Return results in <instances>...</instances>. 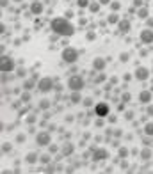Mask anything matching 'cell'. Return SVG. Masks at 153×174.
Listing matches in <instances>:
<instances>
[{
    "mask_svg": "<svg viewBox=\"0 0 153 174\" xmlns=\"http://www.w3.org/2000/svg\"><path fill=\"white\" fill-rule=\"evenodd\" d=\"M50 27H52V30H53L55 34H59V36H71L75 32L73 25H71L66 18H53V20L50 21Z\"/></svg>",
    "mask_w": 153,
    "mask_h": 174,
    "instance_id": "obj_1",
    "label": "cell"
},
{
    "mask_svg": "<svg viewBox=\"0 0 153 174\" xmlns=\"http://www.w3.org/2000/svg\"><path fill=\"white\" fill-rule=\"evenodd\" d=\"M76 59H78V52H76L75 48L68 46V48L62 50V61H64V62L73 64V62H76Z\"/></svg>",
    "mask_w": 153,
    "mask_h": 174,
    "instance_id": "obj_2",
    "label": "cell"
},
{
    "mask_svg": "<svg viewBox=\"0 0 153 174\" xmlns=\"http://www.w3.org/2000/svg\"><path fill=\"white\" fill-rule=\"evenodd\" d=\"M68 87L75 92V91H82L84 89V78L82 76H71L68 80Z\"/></svg>",
    "mask_w": 153,
    "mask_h": 174,
    "instance_id": "obj_3",
    "label": "cell"
},
{
    "mask_svg": "<svg viewBox=\"0 0 153 174\" xmlns=\"http://www.w3.org/2000/svg\"><path fill=\"white\" fill-rule=\"evenodd\" d=\"M0 69L4 71V73H9V71H13V69H14V61H13L11 57L4 55V57H2V61H0Z\"/></svg>",
    "mask_w": 153,
    "mask_h": 174,
    "instance_id": "obj_4",
    "label": "cell"
},
{
    "mask_svg": "<svg viewBox=\"0 0 153 174\" xmlns=\"http://www.w3.org/2000/svg\"><path fill=\"white\" fill-rule=\"evenodd\" d=\"M39 91L41 92H50L52 89H53V82H52V78H41L38 84Z\"/></svg>",
    "mask_w": 153,
    "mask_h": 174,
    "instance_id": "obj_5",
    "label": "cell"
},
{
    "mask_svg": "<svg viewBox=\"0 0 153 174\" xmlns=\"http://www.w3.org/2000/svg\"><path fill=\"white\" fill-rule=\"evenodd\" d=\"M94 114L98 117H107L109 115V105L107 103H98L94 107Z\"/></svg>",
    "mask_w": 153,
    "mask_h": 174,
    "instance_id": "obj_6",
    "label": "cell"
},
{
    "mask_svg": "<svg viewBox=\"0 0 153 174\" xmlns=\"http://www.w3.org/2000/svg\"><path fill=\"white\" fill-rule=\"evenodd\" d=\"M50 140H52L50 133H45V132L38 133V137H36V142H38V146H48V144H50Z\"/></svg>",
    "mask_w": 153,
    "mask_h": 174,
    "instance_id": "obj_7",
    "label": "cell"
},
{
    "mask_svg": "<svg viewBox=\"0 0 153 174\" xmlns=\"http://www.w3.org/2000/svg\"><path fill=\"white\" fill-rule=\"evenodd\" d=\"M141 41L143 43H146V44H150V43H153V30H143L141 32Z\"/></svg>",
    "mask_w": 153,
    "mask_h": 174,
    "instance_id": "obj_8",
    "label": "cell"
},
{
    "mask_svg": "<svg viewBox=\"0 0 153 174\" xmlns=\"http://www.w3.org/2000/svg\"><path fill=\"white\" fill-rule=\"evenodd\" d=\"M107 149H94V155H93V160L94 162H100V160H105L107 158Z\"/></svg>",
    "mask_w": 153,
    "mask_h": 174,
    "instance_id": "obj_9",
    "label": "cell"
},
{
    "mask_svg": "<svg viewBox=\"0 0 153 174\" xmlns=\"http://www.w3.org/2000/svg\"><path fill=\"white\" fill-rule=\"evenodd\" d=\"M135 76H137V80H148L150 71L146 69V68H137V71H135Z\"/></svg>",
    "mask_w": 153,
    "mask_h": 174,
    "instance_id": "obj_10",
    "label": "cell"
},
{
    "mask_svg": "<svg viewBox=\"0 0 153 174\" xmlns=\"http://www.w3.org/2000/svg\"><path fill=\"white\" fill-rule=\"evenodd\" d=\"M139 100H141V103H150V100H151V92H150V91H143V92L139 94Z\"/></svg>",
    "mask_w": 153,
    "mask_h": 174,
    "instance_id": "obj_11",
    "label": "cell"
},
{
    "mask_svg": "<svg viewBox=\"0 0 153 174\" xmlns=\"http://www.w3.org/2000/svg\"><path fill=\"white\" fill-rule=\"evenodd\" d=\"M128 30H130V21H128V20H121V21H119V32L125 34V32H128Z\"/></svg>",
    "mask_w": 153,
    "mask_h": 174,
    "instance_id": "obj_12",
    "label": "cell"
},
{
    "mask_svg": "<svg viewBox=\"0 0 153 174\" xmlns=\"http://www.w3.org/2000/svg\"><path fill=\"white\" fill-rule=\"evenodd\" d=\"M30 13H32V14H41V13H43V5H41L39 2H34V4L30 5Z\"/></svg>",
    "mask_w": 153,
    "mask_h": 174,
    "instance_id": "obj_13",
    "label": "cell"
},
{
    "mask_svg": "<svg viewBox=\"0 0 153 174\" xmlns=\"http://www.w3.org/2000/svg\"><path fill=\"white\" fill-rule=\"evenodd\" d=\"M93 66H94V69H98V71H102L103 68H105V61L103 59H94V62H93Z\"/></svg>",
    "mask_w": 153,
    "mask_h": 174,
    "instance_id": "obj_14",
    "label": "cell"
},
{
    "mask_svg": "<svg viewBox=\"0 0 153 174\" xmlns=\"http://www.w3.org/2000/svg\"><path fill=\"white\" fill-rule=\"evenodd\" d=\"M141 156H143V160H150L151 158V151L150 149H143L141 151Z\"/></svg>",
    "mask_w": 153,
    "mask_h": 174,
    "instance_id": "obj_15",
    "label": "cell"
},
{
    "mask_svg": "<svg viewBox=\"0 0 153 174\" xmlns=\"http://www.w3.org/2000/svg\"><path fill=\"white\" fill-rule=\"evenodd\" d=\"M144 133H146V135H153V123H148V124L144 126Z\"/></svg>",
    "mask_w": 153,
    "mask_h": 174,
    "instance_id": "obj_16",
    "label": "cell"
},
{
    "mask_svg": "<svg viewBox=\"0 0 153 174\" xmlns=\"http://www.w3.org/2000/svg\"><path fill=\"white\" fill-rule=\"evenodd\" d=\"M36 160H38L36 153H29V155H27V162H29V164H34Z\"/></svg>",
    "mask_w": 153,
    "mask_h": 174,
    "instance_id": "obj_17",
    "label": "cell"
},
{
    "mask_svg": "<svg viewBox=\"0 0 153 174\" xmlns=\"http://www.w3.org/2000/svg\"><path fill=\"white\" fill-rule=\"evenodd\" d=\"M137 16H139V18H146V16H148V9H146V7H143V9H139V13H137Z\"/></svg>",
    "mask_w": 153,
    "mask_h": 174,
    "instance_id": "obj_18",
    "label": "cell"
},
{
    "mask_svg": "<svg viewBox=\"0 0 153 174\" xmlns=\"http://www.w3.org/2000/svg\"><path fill=\"white\" fill-rule=\"evenodd\" d=\"M119 156H121V158L128 156V149H126V147H121V149H119Z\"/></svg>",
    "mask_w": 153,
    "mask_h": 174,
    "instance_id": "obj_19",
    "label": "cell"
},
{
    "mask_svg": "<svg viewBox=\"0 0 153 174\" xmlns=\"http://www.w3.org/2000/svg\"><path fill=\"white\" fill-rule=\"evenodd\" d=\"M71 101H73V103H78V101H80V96H78V91H75V94L71 96Z\"/></svg>",
    "mask_w": 153,
    "mask_h": 174,
    "instance_id": "obj_20",
    "label": "cell"
},
{
    "mask_svg": "<svg viewBox=\"0 0 153 174\" xmlns=\"http://www.w3.org/2000/svg\"><path fill=\"white\" fill-rule=\"evenodd\" d=\"M76 4H78V7H87L89 5V0H78Z\"/></svg>",
    "mask_w": 153,
    "mask_h": 174,
    "instance_id": "obj_21",
    "label": "cell"
},
{
    "mask_svg": "<svg viewBox=\"0 0 153 174\" xmlns=\"http://www.w3.org/2000/svg\"><path fill=\"white\" fill-rule=\"evenodd\" d=\"M109 23H117V14H111L109 16Z\"/></svg>",
    "mask_w": 153,
    "mask_h": 174,
    "instance_id": "obj_22",
    "label": "cell"
},
{
    "mask_svg": "<svg viewBox=\"0 0 153 174\" xmlns=\"http://www.w3.org/2000/svg\"><path fill=\"white\" fill-rule=\"evenodd\" d=\"M30 98H29V92H23V96H21V101H29Z\"/></svg>",
    "mask_w": 153,
    "mask_h": 174,
    "instance_id": "obj_23",
    "label": "cell"
},
{
    "mask_svg": "<svg viewBox=\"0 0 153 174\" xmlns=\"http://www.w3.org/2000/svg\"><path fill=\"white\" fill-rule=\"evenodd\" d=\"M111 5H112V9H114V11H117V9H119V4H117V2H112Z\"/></svg>",
    "mask_w": 153,
    "mask_h": 174,
    "instance_id": "obj_24",
    "label": "cell"
},
{
    "mask_svg": "<svg viewBox=\"0 0 153 174\" xmlns=\"http://www.w3.org/2000/svg\"><path fill=\"white\" fill-rule=\"evenodd\" d=\"M91 11L96 13V11H98V4H93V5H91Z\"/></svg>",
    "mask_w": 153,
    "mask_h": 174,
    "instance_id": "obj_25",
    "label": "cell"
},
{
    "mask_svg": "<svg viewBox=\"0 0 153 174\" xmlns=\"http://www.w3.org/2000/svg\"><path fill=\"white\" fill-rule=\"evenodd\" d=\"M100 4L102 5H107V4H111V0H100Z\"/></svg>",
    "mask_w": 153,
    "mask_h": 174,
    "instance_id": "obj_26",
    "label": "cell"
},
{
    "mask_svg": "<svg viewBox=\"0 0 153 174\" xmlns=\"http://www.w3.org/2000/svg\"><path fill=\"white\" fill-rule=\"evenodd\" d=\"M148 114H150V115H153V107H150V108H148Z\"/></svg>",
    "mask_w": 153,
    "mask_h": 174,
    "instance_id": "obj_27",
    "label": "cell"
},
{
    "mask_svg": "<svg viewBox=\"0 0 153 174\" xmlns=\"http://www.w3.org/2000/svg\"><path fill=\"white\" fill-rule=\"evenodd\" d=\"M14 2H21V0H14Z\"/></svg>",
    "mask_w": 153,
    "mask_h": 174,
    "instance_id": "obj_28",
    "label": "cell"
}]
</instances>
